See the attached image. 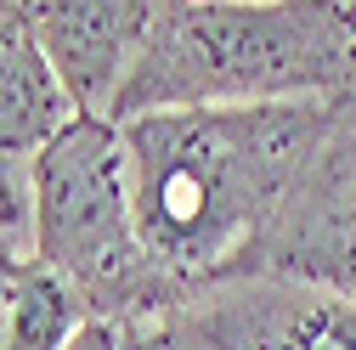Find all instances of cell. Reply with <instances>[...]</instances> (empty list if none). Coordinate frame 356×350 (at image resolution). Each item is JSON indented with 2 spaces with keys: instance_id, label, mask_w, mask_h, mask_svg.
<instances>
[{
  "instance_id": "9c48e42d",
  "label": "cell",
  "mask_w": 356,
  "mask_h": 350,
  "mask_svg": "<svg viewBox=\"0 0 356 350\" xmlns=\"http://www.w3.org/2000/svg\"><path fill=\"white\" fill-rule=\"evenodd\" d=\"M119 350H215V344L198 328L193 305H170V311L119 322Z\"/></svg>"
},
{
  "instance_id": "6da1fadb",
  "label": "cell",
  "mask_w": 356,
  "mask_h": 350,
  "mask_svg": "<svg viewBox=\"0 0 356 350\" xmlns=\"http://www.w3.org/2000/svg\"><path fill=\"white\" fill-rule=\"evenodd\" d=\"M328 108L334 97L119 119L142 249L181 299L260 272L277 215L323 142Z\"/></svg>"
},
{
  "instance_id": "ba28073f",
  "label": "cell",
  "mask_w": 356,
  "mask_h": 350,
  "mask_svg": "<svg viewBox=\"0 0 356 350\" xmlns=\"http://www.w3.org/2000/svg\"><path fill=\"white\" fill-rule=\"evenodd\" d=\"M0 260H34V158L0 153Z\"/></svg>"
},
{
  "instance_id": "3957f363",
  "label": "cell",
  "mask_w": 356,
  "mask_h": 350,
  "mask_svg": "<svg viewBox=\"0 0 356 350\" xmlns=\"http://www.w3.org/2000/svg\"><path fill=\"white\" fill-rule=\"evenodd\" d=\"M34 260L85 299L91 322L119 328L187 305L142 249L119 119L79 113L34 153Z\"/></svg>"
},
{
  "instance_id": "4fadbf2b",
  "label": "cell",
  "mask_w": 356,
  "mask_h": 350,
  "mask_svg": "<svg viewBox=\"0 0 356 350\" xmlns=\"http://www.w3.org/2000/svg\"><path fill=\"white\" fill-rule=\"evenodd\" d=\"M339 6H345V12H350V23H356V0H339Z\"/></svg>"
},
{
  "instance_id": "5b68a950",
  "label": "cell",
  "mask_w": 356,
  "mask_h": 350,
  "mask_svg": "<svg viewBox=\"0 0 356 350\" xmlns=\"http://www.w3.org/2000/svg\"><path fill=\"white\" fill-rule=\"evenodd\" d=\"M187 305L215 350H356V294L238 277Z\"/></svg>"
},
{
  "instance_id": "277c9868",
  "label": "cell",
  "mask_w": 356,
  "mask_h": 350,
  "mask_svg": "<svg viewBox=\"0 0 356 350\" xmlns=\"http://www.w3.org/2000/svg\"><path fill=\"white\" fill-rule=\"evenodd\" d=\"M254 277H277L323 294H356V102L334 97L323 142L272 226Z\"/></svg>"
},
{
  "instance_id": "30bf717a",
  "label": "cell",
  "mask_w": 356,
  "mask_h": 350,
  "mask_svg": "<svg viewBox=\"0 0 356 350\" xmlns=\"http://www.w3.org/2000/svg\"><path fill=\"white\" fill-rule=\"evenodd\" d=\"M23 260H0V350H12V288H17Z\"/></svg>"
},
{
  "instance_id": "52a82bcc",
  "label": "cell",
  "mask_w": 356,
  "mask_h": 350,
  "mask_svg": "<svg viewBox=\"0 0 356 350\" xmlns=\"http://www.w3.org/2000/svg\"><path fill=\"white\" fill-rule=\"evenodd\" d=\"M79 119V102L57 79L51 57L40 51L29 23L0 28V153L34 158L51 136Z\"/></svg>"
},
{
  "instance_id": "8fae6325",
  "label": "cell",
  "mask_w": 356,
  "mask_h": 350,
  "mask_svg": "<svg viewBox=\"0 0 356 350\" xmlns=\"http://www.w3.org/2000/svg\"><path fill=\"white\" fill-rule=\"evenodd\" d=\"M68 350H119V328L113 322H85Z\"/></svg>"
},
{
  "instance_id": "7a4b0ae2",
  "label": "cell",
  "mask_w": 356,
  "mask_h": 350,
  "mask_svg": "<svg viewBox=\"0 0 356 350\" xmlns=\"http://www.w3.org/2000/svg\"><path fill=\"white\" fill-rule=\"evenodd\" d=\"M356 23L339 0H159L113 119L345 97Z\"/></svg>"
},
{
  "instance_id": "7c38bea8",
  "label": "cell",
  "mask_w": 356,
  "mask_h": 350,
  "mask_svg": "<svg viewBox=\"0 0 356 350\" xmlns=\"http://www.w3.org/2000/svg\"><path fill=\"white\" fill-rule=\"evenodd\" d=\"M345 97L356 102V51H350V74H345Z\"/></svg>"
},
{
  "instance_id": "8992f818",
  "label": "cell",
  "mask_w": 356,
  "mask_h": 350,
  "mask_svg": "<svg viewBox=\"0 0 356 350\" xmlns=\"http://www.w3.org/2000/svg\"><path fill=\"white\" fill-rule=\"evenodd\" d=\"M153 17L159 0H34L29 28L79 113L113 119L119 85L136 68Z\"/></svg>"
}]
</instances>
